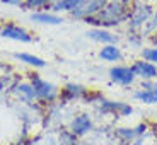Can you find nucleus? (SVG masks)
Returning a JSON list of instances; mask_svg holds the SVG:
<instances>
[{"instance_id": "1", "label": "nucleus", "mask_w": 157, "mask_h": 145, "mask_svg": "<svg viewBox=\"0 0 157 145\" xmlns=\"http://www.w3.org/2000/svg\"><path fill=\"white\" fill-rule=\"evenodd\" d=\"M130 9V4L123 0H108V4L96 16H87L82 21L94 28H116L121 22L128 21Z\"/></svg>"}, {"instance_id": "2", "label": "nucleus", "mask_w": 157, "mask_h": 145, "mask_svg": "<svg viewBox=\"0 0 157 145\" xmlns=\"http://www.w3.org/2000/svg\"><path fill=\"white\" fill-rule=\"evenodd\" d=\"M154 12L150 5L145 4H135L130 9V16H128V28L132 31H138L142 29L145 24H149V21L152 19Z\"/></svg>"}, {"instance_id": "3", "label": "nucleus", "mask_w": 157, "mask_h": 145, "mask_svg": "<svg viewBox=\"0 0 157 145\" xmlns=\"http://www.w3.org/2000/svg\"><path fill=\"white\" fill-rule=\"evenodd\" d=\"M106 4H108V0H86L80 7L72 10L70 14L75 19H86L87 16H96Z\"/></svg>"}, {"instance_id": "4", "label": "nucleus", "mask_w": 157, "mask_h": 145, "mask_svg": "<svg viewBox=\"0 0 157 145\" xmlns=\"http://www.w3.org/2000/svg\"><path fill=\"white\" fill-rule=\"evenodd\" d=\"M0 34L4 36V38L22 41V43H29V41L33 39L31 34H29L26 29H22L21 26H16V24H5L4 28L0 29Z\"/></svg>"}, {"instance_id": "5", "label": "nucleus", "mask_w": 157, "mask_h": 145, "mask_svg": "<svg viewBox=\"0 0 157 145\" xmlns=\"http://www.w3.org/2000/svg\"><path fill=\"white\" fill-rule=\"evenodd\" d=\"M111 80L121 86H130L135 80V74L132 70V67H113L109 70Z\"/></svg>"}, {"instance_id": "6", "label": "nucleus", "mask_w": 157, "mask_h": 145, "mask_svg": "<svg viewBox=\"0 0 157 145\" xmlns=\"http://www.w3.org/2000/svg\"><path fill=\"white\" fill-rule=\"evenodd\" d=\"M87 38H90L92 41H98L102 44H114L118 41V36L113 34L111 31H108L106 28H92L87 31Z\"/></svg>"}, {"instance_id": "7", "label": "nucleus", "mask_w": 157, "mask_h": 145, "mask_svg": "<svg viewBox=\"0 0 157 145\" xmlns=\"http://www.w3.org/2000/svg\"><path fill=\"white\" fill-rule=\"evenodd\" d=\"M132 70H133L135 77H142L144 80H150V78L157 77V67L150 62H135L132 65Z\"/></svg>"}, {"instance_id": "8", "label": "nucleus", "mask_w": 157, "mask_h": 145, "mask_svg": "<svg viewBox=\"0 0 157 145\" xmlns=\"http://www.w3.org/2000/svg\"><path fill=\"white\" fill-rule=\"evenodd\" d=\"M102 111L104 113H120L121 116H128L133 113L132 106L125 102H111V101H102Z\"/></svg>"}, {"instance_id": "9", "label": "nucleus", "mask_w": 157, "mask_h": 145, "mask_svg": "<svg viewBox=\"0 0 157 145\" xmlns=\"http://www.w3.org/2000/svg\"><path fill=\"white\" fill-rule=\"evenodd\" d=\"M99 56H101L104 62H120L123 58L121 50L116 46V44H104L102 50L99 51Z\"/></svg>"}, {"instance_id": "10", "label": "nucleus", "mask_w": 157, "mask_h": 145, "mask_svg": "<svg viewBox=\"0 0 157 145\" xmlns=\"http://www.w3.org/2000/svg\"><path fill=\"white\" fill-rule=\"evenodd\" d=\"M90 128H92V123H90L89 116H86V114L77 116L74 120V123H72V130H74L75 135H84V133H87Z\"/></svg>"}, {"instance_id": "11", "label": "nucleus", "mask_w": 157, "mask_h": 145, "mask_svg": "<svg viewBox=\"0 0 157 145\" xmlns=\"http://www.w3.org/2000/svg\"><path fill=\"white\" fill-rule=\"evenodd\" d=\"M33 21L36 22H41V24H51V26H55V24H62V17L60 16H55V14H48V12H34L31 16Z\"/></svg>"}, {"instance_id": "12", "label": "nucleus", "mask_w": 157, "mask_h": 145, "mask_svg": "<svg viewBox=\"0 0 157 145\" xmlns=\"http://www.w3.org/2000/svg\"><path fill=\"white\" fill-rule=\"evenodd\" d=\"M34 92L39 96H43V97H53L55 96V87L50 86V84L43 82V80H39V78H36V82H34Z\"/></svg>"}, {"instance_id": "13", "label": "nucleus", "mask_w": 157, "mask_h": 145, "mask_svg": "<svg viewBox=\"0 0 157 145\" xmlns=\"http://www.w3.org/2000/svg\"><path fill=\"white\" fill-rule=\"evenodd\" d=\"M135 99H138V101L145 102V104H154V102H157V87H154V89H142L138 90V92H135Z\"/></svg>"}, {"instance_id": "14", "label": "nucleus", "mask_w": 157, "mask_h": 145, "mask_svg": "<svg viewBox=\"0 0 157 145\" xmlns=\"http://www.w3.org/2000/svg\"><path fill=\"white\" fill-rule=\"evenodd\" d=\"M84 2H86V0H58V2H56L51 9H55V10L72 12V10H75L77 7H80Z\"/></svg>"}, {"instance_id": "15", "label": "nucleus", "mask_w": 157, "mask_h": 145, "mask_svg": "<svg viewBox=\"0 0 157 145\" xmlns=\"http://www.w3.org/2000/svg\"><path fill=\"white\" fill-rule=\"evenodd\" d=\"M17 60H22V62L29 63V65H34V67H44V62L38 56H33V55H28V53H17L16 55Z\"/></svg>"}, {"instance_id": "16", "label": "nucleus", "mask_w": 157, "mask_h": 145, "mask_svg": "<svg viewBox=\"0 0 157 145\" xmlns=\"http://www.w3.org/2000/svg\"><path fill=\"white\" fill-rule=\"evenodd\" d=\"M142 58H145L150 63H157V46L152 48H144L142 50Z\"/></svg>"}, {"instance_id": "17", "label": "nucleus", "mask_w": 157, "mask_h": 145, "mask_svg": "<svg viewBox=\"0 0 157 145\" xmlns=\"http://www.w3.org/2000/svg\"><path fill=\"white\" fill-rule=\"evenodd\" d=\"M144 130H145V126H138V128H135V130L123 128V130H120V135L125 137V138H133V137H137V135H140Z\"/></svg>"}, {"instance_id": "18", "label": "nucleus", "mask_w": 157, "mask_h": 145, "mask_svg": "<svg viewBox=\"0 0 157 145\" xmlns=\"http://www.w3.org/2000/svg\"><path fill=\"white\" fill-rule=\"evenodd\" d=\"M24 5L28 9H43V7H48L44 0H24Z\"/></svg>"}, {"instance_id": "19", "label": "nucleus", "mask_w": 157, "mask_h": 145, "mask_svg": "<svg viewBox=\"0 0 157 145\" xmlns=\"http://www.w3.org/2000/svg\"><path fill=\"white\" fill-rule=\"evenodd\" d=\"M152 31H157V10L154 12L152 19L149 21V24H147V32H152Z\"/></svg>"}, {"instance_id": "20", "label": "nucleus", "mask_w": 157, "mask_h": 145, "mask_svg": "<svg viewBox=\"0 0 157 145\" xmlns=\"http://www.w3.org/2000/svg\"><path fill=\"white\" fill-rule=\"evenodd\" d=\"M44 2H46V5H48V7H53V5H55L56 2H58V0H44Z\"/></svg>"}, {"instance_id": "21", "label": "nucleus", "mask_w": 157, "mask_h": 145, "mask_svg": "<svg viewBox=\"0 0 157 145\" xmlns=\"http://www.w3.org/2000/svg\"><path fill=\"white\" fill-rule=\"evenodd\" d=\"M152 41H154V43L157 44V32H155V36H152Z\"/></svg>"}]
</instances>
